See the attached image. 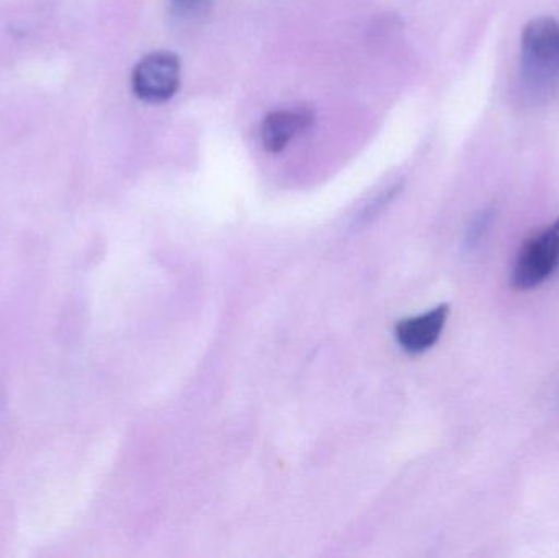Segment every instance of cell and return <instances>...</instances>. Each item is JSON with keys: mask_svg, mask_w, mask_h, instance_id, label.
Returning a JSON list of instances; mask_svg holds the SVG:
<instances>
[{"mask_svg": "<svg viewBox=\"0 0 559 558\" xmlns=\"http://www.w3.org/2000/svg\"><path fill=\"white\" fill-rule=\"evenodd\" d=\"M559 265V218L550 228L531 236L522 245L512 272L518 290H532L544 284Z\"/></svg>", "mask_w": 559, "mask_h": 558, "instance_id": "6da1fadb", "label": "cell"}, {"mask_svg": "<svg viewBox=\"0 0 559 558\" xmlns=\"http://www.w3.org/2000/svg\"><path fill=\"white\" fill-rule=\"evenodd\" d=\"M134 94L144 102L169 100L180 84V61L167 51L151 52L144 56L131 78Z\"/></svg>", "mask_w": 559, "mask_h": 558, "instance_id": "7a4b0ae2", "label": "cell"}, {"mask_svg": "<svg viewBox=\"0 0 559 558\" xmlns=\"http://www.w3.org/2000/svg\"><path fill=\"white\" fill-rule=\"evenodd\" d=\"M449 314V305H440L419 317L401 321L396 328L397 343L406 353H426L439 341Z\"/></svg>", "mask_w": 559, "mask_h": 558, "instance_id": "3957f363", "label": "cell"}, {"mask_svg": "<svg viewBox=\"0 0 559 558\" xmlns=\"http://www.w3.org/2000/svg\"><path fill=\"white\" fill-rule=\"evenodd\" d=\"M314 115L308 108L295 110H277L264 118L261 127V140L265 150L280 153L285 150L296 136L309 130Z\"/></svg>", "mask_w": 559, "mask_h": 558, "instance_id": "277c9868", "label": "cell"}, {"mask_svg": "<svg viewBox=\"0 0 559 558\" xmlns=\"http://www.w3.org/2000/svg\"><path fill=\"white\" fill-rule=\"evenodd\" d=\"M401 186L400 183H396V186L391 187V189H388L386 192L381 193L380 197H377L374 199L373 203H370V205L367 206V209L364 210V213H361L360 218H357V225H367V223H370L371 219L374 218V216L380 215L381 212H383L384 209H386L388 203L391 202V200L394 199V197L400 193Z\"/></svg>", "mask_w": 559, "mask_h": 558, "instance_id": "5b68a950", "label": "cell"}, {"mask_svg": "<svg viewBox=\"0 0 559 558\" xmlns=\"http://www.w3.org/2000/svg\"><path fill=\"white\" fill-rule=\"evenodd\" d=\"M489 219H491V213L485 212L473 222L472 228L468 231V238H466L468 246H475L481 239L483 233L488 228Z\"/></svg>", "mask_w": 559, "mask_h": 558, "instance_id": "8992f818", "label": "cell"}, {"mask_svg": "<svg viewBox=\"0 0 559 558\" xmlns=\"http://www.w3.org/2000/svg\"><path fill=\"white\" fill-rule=\"evenodd\" d=\"M173 3L180 15H195L202 12L209 0H173Z\"/></svg>", "mask_w": 559, "mask_h": 558, "instance_id": "52a82bcc", "label": "cell"}]
</instances>
